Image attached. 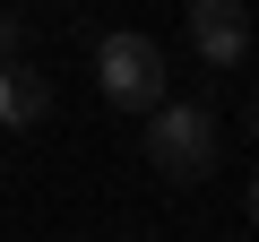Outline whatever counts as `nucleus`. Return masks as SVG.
<instances>
[{"instance_id":"obj_1","label":"nucleus","mask_w":259,"mask_h":242,"mask_svg":"<svg viewBox=\"0 0 259 242\" xmlns=\"http://www.w3.org/2000/svg\"><path fill=\"white\" fill-rule=\"evenodd\" d=\"M95 87H104V104H121V112L173 104V69H164L156 35H104V44H95Z\"/></svg>"},{"instance_id":"obj_2","label":"nucleus","mask_w":259,"mask_h":242,"mask_svg":"<svg viewBox=\"0 0 259 242\" xmlns=\"http://www.w3.org/2000/svg\"><path fill=\"white\" fill-rule=\"evenodd\" d=\"M147 165L164 182H199L216 165V112L207 104H156L147 112Z\"/></svg>"},{"instance_id":"obj_3","label":"nucleus","mask_w":259,"mask_h":242,"mask_svg":"<svg viewBox=\"0 0 259 242\" xmlns=\"http://www.w3.org/2000/svg\"><path fill=\"white\" fill-rule=\"evenodd\" d=\"M190 44L207 69H242L250 52V18H242V0H190Z\"/></svg>"},{"instance_id":"obj_4","label":"nucleus","mask_w":259,"mask_h":242,"mask_svg":"<svg viewBox=\"0 0 259 242\" xmlns=\"http://www.w3.org/2000/svg\"><path fill=\"white\" fill-rule=\"evenodd\" d=\"M52 112V87L18 61V69H0V130H35V121Z\"/></svg>"},{"instance_id":"obj_5","label":"nucleus","mask_w":259,"mask_h":242,"mask_svg":"<svg viewBox=\"0 0 259 242\" xmlns=\"http://www.w3.org/2000/svg\"><path fill=\"white\" fill-rule=\"evenodd\" d=\"M18 44H26V18H0V69H18Z\"/></svg>"},{"instance_id":"obj_6","label":"nucleus","mask_w":259,"mask_h":242,"mask_svg":"<svg viewBox=\"0 0 259 242\" xmlns=\"http://www.w3.org/2000/svg\"><path fill=\"white\" fill-rule=\"evenodd\" d=\"M250 225H259V173H250Z\"/></svg>"},{"instance_id":"obj_7","label":"nucleus","mask_w":259,"mask_h":242,"mask_svg":"<svg viewBox=\"0 0 259 242\" xmlns=\"http://www.w3.org/2000/svg\"><path fill=\"white\" fill-rule=\"evenodd\" d=\"M250 130H259V104H250Z\"/></svg>"}]
</instances>
